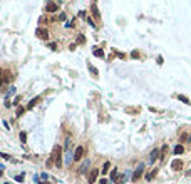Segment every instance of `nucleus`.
<instances>
[{
    "instance_id": "obj_1",
    "label": "nucleus",
    "mask_w": 191,
    "mask_h": 184,
    "mask_svg": "<svg viewBox=\"0 0 191 184\" xmlns=\"http://www.w3.org/2000/svg\"><path fill=\"white\" fill-rule=\"evenodd\" d=\"M52 159H54V166L57 169L62 167V147L61 146H54L52 149Z\"/></svg>"
},
{
    "instance_id": "obj_2",
    "label": "nucleus",
    "mask_w": 191,
    "mask_h": 184,
    "mask_svg": "<svg viewBox=\"0 0 191 184\" xmlns=\"http://www.w3.org/2000/svg\"><path fill=\"white\" fill-rule=\"evenodd\" d=\"M143 172H144V164H139L136 169H134V172H133V182L139 181L141 176H143Z\"/></svg>"
},
{
    "instance_id": "obj_3",
    "label": "nucleus",
    "mask_w": 191,
    "mask_h": 184,
    "mask_svg": "<svg viewBox=\"0 0 191 184\" xmlns=\"http://www.w3.org/2000/svg\"><path fill=\"white\" fill-rule=\"evenodd\" d=\"M44 10H45L47 13H54V12H57V10H59V5H57L55 2H52V0H49V2L45 3Z\"/></svg>"
},
{
    "instance_id": "obj_4",
    "label": "nucleus",
    "mask_w": 191,
    "mask_h": 184,
    "mask_svg": "<svg viewBox=\"0 0 191 184\" xmlns=\"http://www.w3.org/2000/svg\"><path fill=\"white\" fill-rule=\"evenodd\" d=\"M35 35H37V39H40V40H47L49 39V30L47 29H37L35 30Z\"/></svg>"
},
{
    "instance_id": "obj_5",
    "label": "nucleus",
    "mask_w": 191,
    "mask_h": 184,
    "mask_svg": "<svg viewBox=\"0 0 191 184\" xmlns=\"http://www.w3.org/2000/svg\"><path fill=\"white\" fill-rule=\"evenodd\" d=\"M82 157H84V147L79 146L76 151H74V161H80Z\"/></svg>"
},
{
    "instance_id": "obj_6",
    "label": "nucleus",
    "mask_w": 191,
    "mask_h": 184,
    "mask_svg": "<svg viewBox=\"0 0 191 184\" xmlns=\"http://www.w3.org/2000/svg\"><path fill=\"white\" fill-rule=\"evenodd\" d=\"M97 176H99V169H92V171L89 172V178H87V179H89V182L91 184L96 182V181H97Z\"/></svg>"
},
{
    "instance_id": "obj_7",
    "label": "nucleus",
    "mask_w": 191,
    "mask_h": 184,
    "mask_svg": "<svg viewBox=\"0 0 191 184\" xmlns=\"http://www.w3.org/2000/svg\"><path fill=\"white\" fill-rule=\"evenodd\" d=\"M12 72L10 70H3V75H2V84H7V82H10L12 80Z\"/></svg>"
},
{
    "instance_id": "obj_8",
    "label": "nucleus",
    "mask_w": 191,
    "mask_h": 184,
    "mask_svg": "<svg viewBox=\"0 0 191 184\" xmlns=\"http://www.w3.org/2000/svg\"><path fill=\"white\" fill-rule=\"evenodd\" d=\"M40 101H42L40 97H34V99H32V101L29 102V104H27V107H25V109H27V111H30V109H34V107H35V105H37V104H39V102H40Z\"/></svg>"
},
{
    "instance_id": "obj_9",
    "label": "nucleus",
    "mask_w": 191,
    "mask_h": 184,
    "mask_svg": "<svg viewBox=\"0 0 191 184\" xmlns=\"http://www.w3.org/2000/svg\"><path fill=\"white\" fill-rule=\"evenodd\" d=\"M171 167L174 169V171H181V169H183V162L179 161V159H174V161L171 162Z\"/></svg>"
},
{
    "instance_id": "obj_10",
    "label": "nucleus",
    "mask_w": 191,
    "mask_h": 184,
    "mask_svg": "<svg viewBox=\"0 0 191 184\" xmlns=\"http://www.w3.org/2000/svg\"><path fill=\"white\" fill-rule=\"evenodd\" d=\"M91 12H92L94 19L99 22V20H101V15H99V10H97V5H96V3H92V7H91Z\"/></svg>"
},
{
    "instance_id": "obj_11",
    "label": "nucleus",
    "mask_w": 191,
    "mask_h": 184,
    "mask_svg": "<svg viewBox=\"0 0 191 184\" xmlns=\"http://www.w3.org/2000/svg\"><path fill=\"white\" fill-rule=\"evenodd\" d=\"M74 161V156L70 151H65V166H70V162Z\"/></svg>"
},
{
    "instance_id": "obj_12",
    "label": "nucleus",
    "mask_w": 191,
    "mask_h": 184,
    "mask_svg": "<svg viewBox=\"0 0 191 184\" xmlns=\"http://www.w3.org/2000/svg\"><path fill=\"white\" fill-rule=\"evenodd\" d=\"M87 167H89V161H84V164L80 166L79 172H80V174H86V172H87Z\"/></svg>"
},
{
    "instance_id": "obj_13",
    "label": "nucleus",
    "mask_w": 191,
    "mask_h": 184,
    "mask_svg": "<svg viewBox=\"0 0 191 184\" xmlns=\"http://www.w3.org/2000/svg\"><path fill=\"white\" fill-rule=\"evenodd\" d=\"M27 111V109L25 107H24V105H17V111H15V116H17V117H20V116H22L24 114V112H25Z\"/></svg>"
},
{
    "instance_id": "obj_14",
    "label": "nucleus",
    "mask_w": 191,
    "mask_h": 184,
    "mask_svg": "<svg viewBox=\"0 0 191 184\" xmlns=\"http://www.w3.org/2000/svg\"><path fill=\"white\" fill-rule=\"evenodd\" d=\"M158 157H159V151H158V149H154L153 152H151V156H149V161H151V162H154Z\"/></svg>"
},
{
    "instance_id": "obj_15",
    "label": "nucleus",
    "mask_w": 191,
    "mask_h": 184,
    "mask_svg": "<svg viewBox=\"0 0 191 184\" xmlns=\"http://www.w3.org/2000/svg\"><path fill=\"white\" fill-rule=\"evenodd\" d=\"M185 152V147L181 146V144H178V146L174 147V156H179V154H183Z\"/></svg>"
},
{
    "instance_id": "obj_16",
    "label": "nucleus",
    "mask_w": 191,
    "mask_h": 184,
    "mask_svg": "<svg viewBox=\"0 0 191 184\" xmlns=\"http://www.w3.org/2000/svg\"><path fill=\"white\" fill-rule=\"evenodd\" d=\"M109 169H111V162L106 161V162H104V166H102V169H101V172H102V174H106V172H107Z\"/></svg>"
},
{
    "instance_id": "obj_17",
    "label": "nucleus",
    "mask_w": 191,
    "mask_h": 184,
    "mask_svg": "<svg viewBox=\"0 0 191 184\" xmlns=\"http://www.w3.org/2000/svg\"><path fill=\"white\" fill-rule=\"evenodd\" d=\"M116 179H117V167H114V169L111 171V181L116 182Z\"/></svg>"
},
{
    "instance_id": "obj_18",
    "label": "nucleus",
    "mask_w": 191,
    "mask_h": 184,
    "mask_svg": "<svg viewBox=\"0 0 191 184\" xmlns=\"http://www.w3.org/2000/svg\"><path fill=\"white\" fill-rule=\"evenodd\" d=\"M94 55L96 57H104V50L102 49H94Z\"/></svg>"
},
{
    "instance_id": "obj_19",
    "label": "nucleus",
    "mask_w": 191,
    "mask_h": 184,
    "mask_svg": "<svg viewBox=\"0 0 191 184\" xmlns=\"http://www.w3.org/2000/svg\"><path fill=\"white\" fill-rule=\"evenodd\" d=\"M178 99H179V101H181V102H185L186 105H189V104H191V102H189V99L186 97V95H178Z\"/></svg>"
},
{
    "instance_id": "obj_20",
    "label": "nucleus",
    "mask_w": 191,
    "mask_h": 184,
    "mask_svg": "<svg viewBox=\"0 0 191 184\" xmlns=\"http://www.w3.org/2000/svg\"><path fill=\"white\" fill-rule=\"evenodd\" d=\"M168 152V144H164V146H163V149H161V156H159V157L161 159H164V154Z\"/></svg>"
},
{
    "instance_id": "obj_21",
    "label": "nucleus",
    "mask_w": 191,
    "mask_h": 184,
    "mask_svg": "<svg viewBox=\"0 0 191 184\" xmlns=\"http://www.w3.org/2000/svg\"><path fill=\"white\" fill-rule=\"evenodd\" d=\"M13 94H15V87H10V89H9V92H7V99H9L10 97V95H13Z\"/></svg>"
},
{
    "instance_id": "obj_22",
    "label": "nucleus",
    "mask_w": 191,
    "mask_h": 184,
    "mask_svg": "<svg viewBox=\"0 0 191 184\" xmlns=\"http://www.w3.org/2000/svg\"><path fill=\"white\" fill-rule=\"evenodd\" d=\"M156 172H158V171H153V172H149V174L146 176V181H151V179H153L154 176H156Z\"/></svg>"
},
{
    "instance_id": "obj_23",
    "label": "nucleus",
    "mask_w": 191,
    "mask_h": 184,
    "mask_svg": "<svg viewBox=\"0 0 191 184\" xmlns=\"http://www.w3.org/2000/svg\"><path fill=\"white\" fill-rule=\"evenodd\" d=\"M89 70H91V74H92L94 77H97V69L96 67H92V65H89Z\"/></svg>"
},
{
    "instance_id": "obj_24",
    "label": "nucleus",
    "mask_w": 191,
    "mask_h": 184,
    "mask_svg": "<svg viewBox=\"0 0 191 184\" xmlns=\"http://www.w3.org/2000/svg\"><path fill=\"white\" fill-rule=\"evenodd\" d=\"M84 42H86V37H84V35H79V37H77V44H84Z\"/></svg>"
},
{
    "instance_id": "obj_25",
    "label": "nucleus",
    "mask_w": 191,
    "mask_h": 184,
    "mask_svg": "<svg viewBox=\"0 0 191 184\" xmlns=\"http://www.w3.org/2000/svg\"><path fill=\"white\" fill-rule=\"evenodd\" d=\"M52 164H54V159H52V156H50V157L47 159V162H45V166H47V167H50Z\"/></svg>"
},
{
    "instance_id": "obj_26",
    "label": "nucleus",
    "mask_w": 191,
    "mask_h": 184,
    "mask_svg": "<svg viewBox=\"0 0 191 184\" xmlns=\"http://www.w3.org/2000/svg\"><path fill=\"white\" fill-rule=\"evenodd\" d=\"M49 49H52V50H57V44H55V42H50V44H49Z\"/></svg>"
},
{
    "instance_id": "obj_27",
    "label": "nucleus",
    "mask_w": 191,
    "mask_h": 184,
    "mask_svg": "<svg viewBox=\"0 0 191 184\" xmlns=\"http://www.w3.org/2000/svg\"><path fill=\"white\" fill-rule=\"evenodd\" d=\"M20 99H22V97H20V95H17V97H15V99H13V102H12V104H13V105H19V102H20Z\"/></svg>"
},
{
    "instance_id": "obj_28",
    "label": "nucleus",
    "mask_w": 191,
    "mask_h": 184,
    "mask_svg": "<svg viewBox=\"0 0 191 184\" xmlns=\"http://www.w3.org/2000/svg\"><path fill=\"white\" fill-rule=\"evenodd\" d=\"M20 141H22V142H25V141H27V134L25 132H20Z\"/></svg>"
},
{
    "instance_id": "obj_29",
    "label": "nucleus",
    "mask_w": 191,
    "mask_h": 184,
    "mask_svg": "<svg viewBox=\"0 0 191 184\" xmlns=\"http://www.w3.org/2000/svg\"><path fill=\"white\" fill-rule=\"evenodd\" d=\"M15 181H17V182H24V176H22V174L15 176Z\"/></svg>"
},
{
    "instance_id": "obj_30",
    "label": "nucleus",
    "mask_w": 191,
    "mask_h": 184,
    "mask_svg": "<svg viewBox=\"0 0 191 184\" xmlns=\"http://www.w3.org/2000/svg\"><path fill=\"white\" fill-rule=\"evenodd\" d=\"M131 57H134V59H137V57H139V52H137V50H134V52H133V54H131Z\"/></svg>"
},
{
    "instance_id": "obj_31",
    "label": "nucleus",
    "mask_w": 191,
    "mask_h": 184,
    "mask_svg": "<svg viewBox=\"0 0 191 184\" xmlns=\"http://www.w3.org/2000/svg\"><path fill=\"white\" fill-rule=\"evenodd\" d=\"M87 24H89L91 27H96V24H94V20H92V19H87Z\"/></svg>"
},
{
    "instance_id": "obj_32",
    "label": "nucleus",
    "mask_w": 191,
    "mask_h": 184,
    "mask_svg": "<svg viewBox=\"0 0 191 184\" xmlns=\"http://www.w3.org/2000/svg\"><path fill=\"white\" fill-rule=\"evenodd\" d=\"M34 182H37V184H40V178H39V176H37V174H35V176H34Z\"/></svg>"
},
{
    "instance_id": "obj_33",
    "label": "nucleus",
    "mask_w": 191,
    "mask_h": 184,
    "mask_svg": "<svg viewBox=\"0 0 191 184\" xmlns=\"http://www.w3.org/2000/svg\"><path fill=\"white\" fill-rule=\"evenodd\" d=\"M0 157H2V159H9V154H5V152H0Z\"/></svg>"
},
{
    "instance_id": "obj_34",
    "label": "nucleus",
    "mask_w": 191,
    "mask_h": 184,
    "mask_svg": "<svg viewBox=\"0 0 191 184\" xmlns=\"http://www.w3.org/2000/svg\"><path fill=\"white\" fill-rule=\"evenodd\" d=\"M99 184H107V179H106V178H102V179H99Z\"/></svg>"
},
{
    "instance_id": "obj_35",
    "label": "nucleus",
    "mask_w": 191,
    "mask_h": 184,
    "mask_svg": "<svg viewBox=\"0 0 191 184\" xmlns=\"http://www.w3.org/2000/svg\"><path fill=\"white\" fill-rule=\"evenodd\" d=\"M65 27H69V29H70V27H74V20H72V22H69V24H65Z\"/></svg>"
},
{
    "instance_id": "obj_36",
    "label": "nucleus",
    "mask_w": 191,
    "mask_h": 184,
    "mask_svg": "<svg viewBox=\"0 0 191 184\" xmlns=\"http://www.w3.org/2000/svg\"><path fill=\"white\" fill-rule=\"evenodd\" d=\"M2 75H3V70L0 69V86H2Z\"/></svg>"
},
{
    "instance_id": "obj_37",
    "label": "nucleus",
    "mask_w": 191,
    "mask_h": 184,
    "mask_svg": "<svg viewBox=\"0 0 191 184\" xmlns=\"http://www.w3.org/2000/svg\"><path fill=\"white\" fill-rule=\"evenodd\" d=\"M5 184H10V182H5Z\"/></svg>"
}]
</instances>
